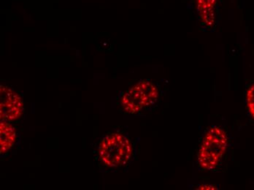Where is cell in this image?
<instances>
[{"label": "cell", "instance_id": "cell-4", "mask_svg": "<svg viewBox=\"0 0 254 190\" xmlns=\"http://www.w3.org/2000/svg\"><path fill=\"white\" fill-rule=\"evenodd\" d=\"M25 107L21 94L7 86L0 88V117L1 121L15 123L24 115Z\"/></svg>", "mask_w": 254, "mask_h": 190}, {"label": "cell", "instance_id": "cell-5", "mask_svg": "<svg viewBox=\"0 0 254 190\" xmlns=\"http://www.w3.org/2000/svg\"><path fill=\"white\" fill-rule=\"evenodd\" d=\"M17 141L16 128L13 123L1 121L0 123V154H8L15 146Z\"/></svg>", "mask_w": 254, "mask_h": 190}, {"label": "cell", "instance_id": "cell-2", "mask_svg": "<svg viewBox=\"0 0 254 190\" xmlns=\"http://www.w3.org/2000/svg\"><path fill=\"white\" fill-rule=\"evenodd\" d=\"M227 146L225 131L213 127L206 134L199 152V165L204 171H213L221 161Z\"/></svg>", "mask_w": 254, "mask_h": 190}, {"label": "cell", "instance_id": "cell-7", "mask_svg": "<svg viewBox=\"0 0 254 190\" xmlns=\"http://www.w3.org/2000/svg\"><path fill=\"white\" fill-rule=\"evenodd\" d=\"M246 101H247L249 113L254 120V83L248 90L247 95H246Z\"/></svg>", "mask_w": 254, "mask_h": 190}, {"label": "cell", "instance_id": "cell-3", "mask_svg": "<svg viewBox=\"0 0 254 190\" xmlns=\"http://www.w3.org/2000/svg\"><path fill=\"white\" fill-rule=\"evenodd\" d=\"M159 98V91L152 82L142 81L125 92L121 106L127 114H137L153 106Z\"/></svg>", "mask_w": 254, "mask_h": 190}, {"label": "cell", "instance_id": "cell-1", "mask_svg": "<svg viewBox=\"0 0 254 190\" xmlns=\"http://www.w3.org/2000/svg\"><path fill=\"white\" fill-rule=\"evenodd\" d=\"M134 146L127 136L119 132H109L98 143L97 158L102 168L115 170L129 163Z\"/></svg>", "mask_w": 254, "mask_h": 190}, {"label": "cell", "instance_id": "cell-6", "mask_svg": "<svg viewBox=\"0 0 254 190\" xmlns=\"http://www.w3.org/2000/svg\"><path fill=\"white\" fill-rule=\"evenodd\" d=\"M197 10L202 23L207 27H210L215 22L216 13L215 8L217 0H196Z\"/></svg>", "mask_w": 254, "mask_h": 190}]
</instances>
